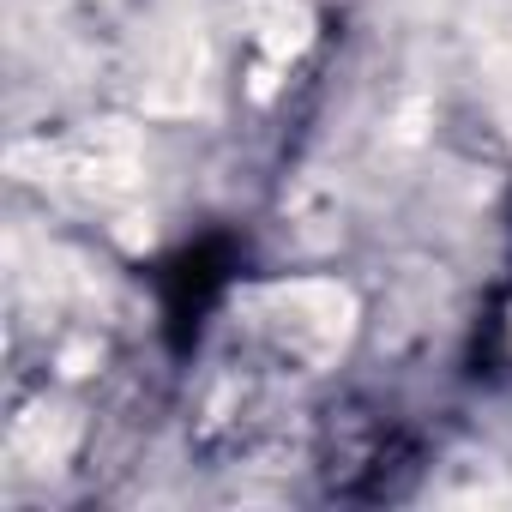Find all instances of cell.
<instances>
[{"label":"cell","mask_w":512,"mask_h":512,"mask_svg":"<svg viewBox=\"0 0 512 512\" xmlns=\"http://www.w3.org/2000/svg\"><path fill=\"white\" fill-rule=\"evenodd\" d=\"M266 314H272L278 344L302 356L308 368H326L356 332V296L338 284H284L266 296Z\"/></svg>","instance_id":"cell-1"},{"label":"cell","mask_w":512,"mask_h":512,"mask_svg":"<svg viewBox=\"0 0 512 512\" xmlns=\"http://www.w3.org/2000/svg\"><path fill=\"white\" fill-rule=\"evenodd\" d=\"M43 181H67L91 199H115L139 181V139L127 127H91L67 151H43Z\"/></svg>","instance_id":"cell-2"},{"label":"cell","mask_w":512,"mask_h":512,"mask_svg":"<svg viewBox=\"0 0 512 512\" xmlns=\"http://www.w3.org/2000/svg\"><path fill=\"white\" fill-rule=\"evenodd\" d=\"M253 25H260V55H266L272 67L296 61V55L314 43V13L302 7V0H260Z\"/></svg>","instance_id":"cell-3"}]
</instances>
